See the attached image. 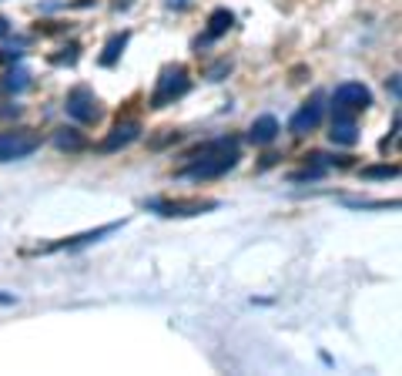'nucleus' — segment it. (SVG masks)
Returning a JSON list of instances; mask_svg holds the SVG:
<instances>
[{"label": "nucleus", "mask_w": 402, "mask_h": 376, "mask_svg": "<svg viewBox=\"0 0 402 376\" xmlns=\"http://www.w3.org/2000/svg\"><path fill=\"white\" fill-rule=\"evenodd\" d=\"M11 34V21L7 17H0V38H7Z\"/></svg>", "instance_id": "nucleus-25"}, {"label": "nucleus", "mask_w": 402, "mask_h": 376, "mask_svg": "<svg viewBox=\"0 0 402 376\" xmlns=\"http://www.w3.org/2000/svg\"><path fill=\"white\" fill-rule=\"evenodd\" d=\"M17 302V296H11V292H0V306H13Z\"/></svg>", "instance_id": "nucleus-24"}, {"label": "nucleus", "mask_w": 402, "mask_h": 376, "mask_svg": "<svg viewBox=\"0 0 402 376\" xmlns=\"http://www.w3.org/2000/svg\"><path fill=\"white\" fill-rule=\"evenodd\" d=\"M386 88L392 91V98H399V74H392V78L386 81Z\"/></svg>", "instance_id": "nucleus-22"}, {"label": "nucleus", "mask_w": 402, "mask_h": 376, "mask_svg": "<svg viewBox=\"0 0 402 376\" xmlns=\"http://www.w3.org/2000/svg\"><path fill=\"white\" fill-rule=\"evenodd\" d=\"M369 108H372V91L365 88L362 81H345L332 94V115L355 118V115H362V111H369Z\"/></svg>", "instance_id": "nucleus-5"}, {"label": "nucleus", "mask_w": 402, "mask_h": 376, "mask_svg": "<svg viewBox=\"0 0 402 376\" xmlns=\"http://www.w3.org/2000/svg\"><path fill=\"white\" fill-rule=\"evenodd\" d=\"M24 88H30V71L27 67H11L0 74V94H21Z\"/></svg>", "instance_id": "nucleus-13"}, {"label": "nucleus", "mask_w": 402, "mask_h": 376, "mask_svg": "<svg viewBox=\"0 0 402 376\" xmlns=\"http://www.w3.org/2000/svg\"><path fill=\"white\" fill-rule=\"evenodd\" d=\"M64 111H67V118H74L77 125H98L100 118H104L100 98L91 91L88 84H77V88L67 91V98H64Z\"/></svg>", "instance_id": "nucleus-3"}, {"label": "nucleus", "mask_w": 402, "mask_h": 376, "mask_svg": "<svg viewBox=\"0 0 402 376\" xmlns=\"http://www.w3.org/2000/svg\"><path fill=\"white\" fill-rule=\"evenodd\" d=\"M322 111H326V104H322V94H315L312 101H305L292 115V121H289V131L292 135H309V131H315L318 125H322Z\"/></svg>", "instance_id": "nucleus-8"}, {"label": "nucleus", "mask_w": 402, "mask_h": 376, "mask_svg": "<svg viewBox=\"0 0 402 376\" xmlns=\"http://www.w3.org/2000/svg\"><path fill=\"white\" fill-rule=\"evenodd\" d=\"M239 142L235 138H212V142L198 144L195 152L185 155V169L178 171V178H191V182H208V178H222L225 171L239 165Z\"/></svg>", "instance_id": "nucleus-1"}, {"label": "nucleus", "mask_w": 402, "mask_h": 376, "mask_svg": "<svg viewBox=\"0 0 402 376\" xmlns=\"http://www.w3.org/2000/svg\"><path fill=\"white\" fill-rule=\"evenodd\" d=\"M77 57H81V47H77V44H67L64 54H50V64H74Z\"/></svg>", "instance_id": "nucleus-18"}, {"label": "nucleus", "mask_w": 402, "mask_h": 376, "mask_svg": "<svg viewBox=\"0 0 402 376\" xmlns=\"http://www.w3.org/2000/svg\"><path fill=\"white\" fill-rule=\"evenodd\" d=\"M228 71H231V61H218V64L212 67V71H208V81H222L228 74Z\"/></svg>", "instance_id": "nucleus-19"}, {"label": "nucleus", "mask_w": 402, "mask_h": 376, "mask_svg": "<svg viewBox=\"0 0 402 376\" xmlns=\"http://www.w3.org/2000/svg\"><path fill=\"white\" fill-rule=\"evenodd\" d=\"M168 142H178V131L164 128V135H158V138H151V148H164Z\"/></svg>", "instance_id": "nucleus-20"}, {"label": "nucleus", "mask_w": 402, "mask_h": 376, "mask_svg": "<svg viewBox=\"0 0 402 376\" xmlns=\"http://www.w3.org/2000/svg\"><path fill=\"white\" fill-rule=\"evenodd\" d=\"M40 148V135L30 128H11L0 131V161H21L30 158Z\"/></svg>", "instance_id": "nucleus-6"}, {"label": "nucleus", "mask_w": 402, "mask_h": 376, "mask_svg": "<svg viewBox=\"0 0 402 376\" xmlns=\"http://www.w3.org/2000/svg\"><path fill=\"white\" fill-rule=\"evenodd\" d=\"M235 27V13L228 11V7H218V11H212L208 13V27H205V38H198L195 40V47H205L208 40H218V38H225L228 30Z\"/></svg>", "instance_id": "nucleus-9"}, {"label": "nucleus", "mask_w": 402, "mask_h": 376, "mask_svg": "<svg viewBox=\"0 0 402 376\" xmlns=\"http://www.w3.org/2000/svg\"><path fill=\"white\" fill-rule=\"evenodd\" d=\"M328 142L352 148V144L359 142V125H355V118H349V115H335V118H332V131H328Z\"/></svg>", "instance_id": "nucleus-10"}, {"label": "nucleus", "mask_w": 402, "mask_h": 376, "mask_svg": "<svg viewBox=\"0 0 402 376\" xmlns=\"http://www.w3.org/2000/svg\"><path fill=\"white\" fill-rule=\"evenodd\" d=\"M322 175H326V165H312V169H305V171H292L289 182H315Z\"/></svg>", "instance_id": "nucleus-17"}, {"label": "nucleus", "mask_w": 402, "mask_h": 376, "mask_svg": "<svg viewBox=\"0 0 402 376\" xmlns=\"http://www.w3.org/2000/svg\"><path fill=\"white\" fill-rule=\"evenodd\" d=\"M222 205L218 198H151L144 202V208L158 212L164 219H188V215H205V212H214Z\"/></svg>", "instance_id": "nucleus-4"}, {"label": "nucleus", "mask_w": 402, "mask_h": 376, "mask_svg": "<svg viewBox=\"0 0 402 376\" xmlns=\"http://www.w3.org/2000/svg\"><path fill=\"white\" fill-rule=\"evenodd\" d=\"M365 182H389V178H399V165H369L362 169Z\"/></svg>", "instance_id": "nucleus-16"}, {"label": "nucleus", "mask_w": 402, "mask_h": 376, "mask_svg": "<svg viewBox=\"0 0 402 376\" xmlns=\"http://www.w3.org/2000/svg\"><path fill=\"white\" fill-rule=\"evenodd\" d=\"M191 91V78H188V67L185 64H168L158 74V84H154V94H151V108L158 111V108H168V104H175L178 98H185Z\"/></svg>", "instance_id": "nucleus-2"}, {"label": "nucleus", "mask_w": 402, "mask_h": 376, "mask_svg": "<svg viewBox=\"0 0 402 376\" xmlns=\"http://www.w3.org/2000/svg\"><path fill=\"white\" fill-rule=\"evenodd\" d=\"M121 225H125V222H111V225H100V229H94V232L74 235V239H67V242H57V246H50V249H81V246H91V242H100L104 235L117 232Z\"/></svg>", "instance_id": "nucleus-12"}, {"label": "nucleus", "mask_w": 402, "mask_h": 376, "mask_svg": "<svg viewBox=\"0 0 402 376\" xmlns=\"http://www.w3.org/2000/svg\"><path fill=\"white\" fill-rule=\"evenodd\" d=\"M278 118L275 115H262V118H255L251 121V128H248V142L251 144H272L278 138Z\"/></svg>", "instance_id": "nucleus-11"}, {"label": "nucleus", "mask_w": 402, "mask_h": 376, "mask_svg": "<svg viewBox=\"0 0 402 376\" xmlns=\"http://www.w3.org/2000/svg\"><path fill=\"white\" fill-rule=\"evenodd\" d=\"M7 118H21V104H13V101L0 104V121H7Z\"/></svg>", "instance_id": "nucleus-21"}, {"label": "nucleus", "mask_w": 402, "mask_h": 376, "mask_svg": "<svg viewBox=\"0 0 402 376\" xmlns=\"http://www.w3.org/2000/svg\"><path fill=\"white\" fill-rule=\"evenodd\" d=\"M17 57H21V51H11V47L0 51V61H17Z\"/></svg>", "instance_id": "nucleus-23"}, {"label": "nucleus", "mask_w": 402, "mask_h": 376, "mask_svg": "<svg viewBox=\"0 0 402 376\" xmlns=\"http://www.w3.org/2000/svg\"><path fill=\"white\" fill-rule=\"evenodd\" d=\"M54 144L61 152H84L88 138H84V131H77V128H57L54 131Z\"/></svg>", "instance_id": "nucleus-14"}, {"label": "nucleus", "mask_w": 402, "mask_h": 376, "mask_svg": "<svg viewBox=\"0 0 402 376\" xmlns=\"http://www.w3.org/2000/svg\"><path fill=\"white\" fill-rule=\"evenodd\" d=\"M127 40H131V34L127 30H121V34H111L108 38V44H104V54H100V64L104 67H114L117 61H121V54H125Z\"/></svg>", "instance_id": "nucleus-15"}, {"label": "nucleus", "mask_w": 402, "mask_h": 376, "mask_svg": "<svg viewBox=\"0 0 402 376\" xmlns=\"http://www.w3.org/2000/svg\"><path fill=\"white\" fill-rule=\"evenodd\" d=\"M141 138V121H134V118H127V121H117L111 131H108V138L98 144L100 155H111V152H121V148H127L131 142H138Z\"/></svg>", "instance_id": "nucleus-7"}]
</instances>
